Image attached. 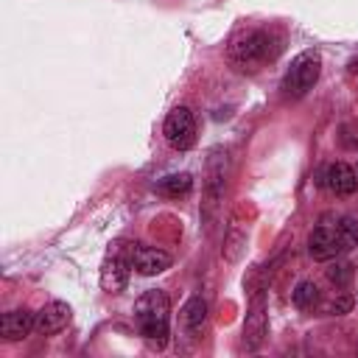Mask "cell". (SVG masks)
<instances>
[{
  "mask_svg": "<svg viewBox=\"0 0 358 358\" xmlns=\"http://www.w3.org/2000/svg\"><path fill=\"white\" fill-rule=\"evenodd\" d=\"M168 322H171V302L165 291H145L134 302V324L137 333L157 350L165 347L168 341Z\"/></svg>",
  "mask_w": 358,
  "mask_h": 358,
  "instance_id": "obj_1",
  "label": "cell"
},
{
  "mask_svg": "<svg viewBox=\"0 0 358 358\" xmlns=\"http://www.w3.org/2000/svg\"><path fill=\"white\" fill-rule=\"evenodd\" d=\"M280 45L274 42V36L263 28H246L241 34L232 36L229 42V62L238 70H257L260 64L271 62L277 56Z\"/></svg>",
  "mask_w": 358,
  "mask_h": 358,
  "instance_id": "obj_2",
  "label": "cell"
},
{
  "mask_svg": "<svg viewBox=\"0 0 358 358\" xmlns=\"http://www.w3.org/2000/svg\"><path fill=\"white\" fill-rule=\"evenodd\" d=\"M224 185H227V154L221 148H215L207 159V179H204V201H201V215L207 221V227L213 224L218 204L224 199Z\"/></svg>",
  "mask_w": 358,
  "mask_h": 358,
  "instance_id": "obj_3",
  "label": "cell"
},
{
  "mask_svg": "<svg viewBox=\"0 0 358 358\" xmlns=\"http://www.w3.org/2000/svg\"><path fill=\"white\" fill-rule=\"evenodd\" d=\"M319 73H322V56H319V50H302L291 62L282 87H285L288 95H305L319 81Z\"/></svg>",
  "mask_w": 358,
  "mask_h": 358,
  "instance_id": "obj_4",
  "label": "cell"
},
{
  "mask_svg": "<svg viewBox=\"0 0 358 358\" xmlns=\"http://www.w3.org/2000/svg\"><path fill=\"white\" fill-rule=\"evenodd\" d=\"M162 134H165V140H168L171 148L187 151V148L196 143V120H193V112H190L187 106L171 109L168 117H165Z\"/></svg>",
  "mask_w": 358,
  "mask_h": 358,
  "instance_id": "obj_5",
  "label": "cell"
},
{
  "mask_svg": "<svg viewBox=\"0 0 358 358\" xmlns=\"http://www.w3.org/2000/svg\"><path fill=\"white\" fill-rule=\"evenodd\" d=\"M308 252L313 260H333L341 252H347L344 241L338 235V227H316L308 238Z\"/></svg>",
  "mask_w": 358,
  "mask_h": 358,
  "instance_id": "obj_6",
  "label": "cell"
},
{
  "mask_svg": "<svg viewBox=\"0 0 358 358\" xmlns=\"http://www.w3.org/2000/svg\"><path fill=\"white\" fill-rule=\"evenodd\" d=\"M129 263L134 266L137 274L151 277V274H159V271H165V268L171 266V255H168L165 249L137 243V246L131 249V255H129Z\"/></svg>",
  "mask_w": 358,
  "mask_h": 358,
  "instance_id": "obj_7",
  "label": "cell"
},
{
  "mask_svg": "<svg viewBox=\"0 0 358 358\" xmlns=\"http://www.w3.org/2000/svg\"><path fill=\"white\" fill-rule=\"evenodd\" d=\"M266 338V302L263 294H257L249 305L246 322H243V347L246 350H257Z\"/></svg>",
  "mask_w": 358,
  "mask_h": 358,
  "instance_id": "obj_8",
  "label": "cell"
},
{
  "mask_svg": "<svg viewBox=\"0 0 358 358\" xmlns=\"http://www.w3.org/2000/svg\"><path fill=\"white\" fill-rule=\"evenodd\" d=\"M129 266L117 252H109L101 263V288L109 291V294H117L126 288V280H129Z\"/></svg>",
  "mask_w": 358,
  "mask_h": 358,
  "instance_id": "obj_9",
  "label": "cell"
},
{
  "mask_svg": "<svg viewBox=\"0 0 358 358\" xmlns=\"http://www.w3.org/2000/svg\"><path fill=\"white\" fill-rule=\"evenodd\" d=\"M34 327H36V316H34L31 310H25V308L8 310V313H3V319H0V336H3L6 341H20V338H25Z\"/></svg>",
  "mask_w": 358,
  "mask_h": 358,
  "instance_id": "obj_10",
  "label": "cell"
},
{
  "mask_svg": "<svg viewBox=\"0 0 358 358\" xmlns=\"http://www.w3.org/2000/svg\"><path fill=\"white\" fill-rule=\"evenodd\" d=\"M70 322V305L67 302H48L39 313H36V330L42 336H53L59 330H64Z\"/></svg>",
  "mask_w": 358,
  "mask_h": 358,
  "instance_id": "obj_11",
  "label": "cell"
},
{
  "mask_svg": "<svg viewBox=\"0 0 358 358\" xmlns=\"http://www.w3.org/2000/svg\"><path fill=\"white\" fill-rule=\"evenodd\" d=\"M204 322H207V302L201 296H190L185 302V308L179 310V327H182V333L187 338H199Z\"/></svg>",
  "mask_w": 358,
  "mask_h": 358,
  "instance_id": "obj_12",
  "label": "cell"
},
{
  "mask_svg": "<svg viewBox=\"0 0 358 358\" xmlns=\"http://www.w3.org/2000/svg\"><path fill=\"white\" fill-rule=\"evenodd\" d=\"M324 182H327L330 193H336V196H352L355 187H358V173L347 162H333L327 168V179Z\"/></svg>",
  "mask_w": 358,
  "mask_h": 358,
  "instance_id": "obj_13",
  "label": "cell"
},
{
  "mask_svg": "<svg viewBox=\"0 0 358 358\" xmlns=\"http://www.w3.org/2000/svg\"><path fill=\"white\" fill-rule=\"evenodd\" d=\"M190 187H193V176L190 173H171V176H162L157 182V193L168 196V199H179V196L190 193Z\"/></svg>",
  "mask_w": 358,
  "mask_h": 358,
  "instance_id": "obj_14",
  "label": "cell"
},
{
  "mask_svg": "<svg viewBox=\"0 0 358 358\" xmlns=\"http://www.w3.org/2000/svg\"><path fill=\"white\" fill-rule=\"evenodd\" d=\"M294 305L299 308V310H313L316 305H319V288H316V282H310V280H302L296 288H294Z\"/></svg>",
  "mask_w": 358,
  "mask_h": 358,
  "instance_id": "obj_15",
  "label": "cell"
},
{
  "mask_svg": "<svg viewBox=\"0 0 358 358\" xmlns=\"http://www.w3.org/2000/svg\"><path fill=\"white\" fill-rule=\"evenodd\" d=\"M338 235H341L347 252L355 249V246H358V221H355L352 215H344L341 224H338Z\"/></svg>",
  "mask_w": 358,
  "mask_h": 358,
  "instance_id": "obj_16",
  "label": "cell"
},
{
  "mask_svg": "<svg viewBox=\"0 0 358 358\" xmlns=\"http://www.w3.org/2000/svg\"><path fill=\"white\" fill-rule=\"evenodd\" d=\"M324 274H327V280H330L336 288H344V285L352 280V266H350V263H330Z\"/></svg>",
  "mask_w": 358,
  "mask_h": 358,
  "instance_id": "obj_17",
  "label": "cell"
},
{
  "mask_svg": "<svg viewBox=\"0 0 358 358\" xmlns=\"http://www.w3.org/2000/svg\"><path fill=\"white\" fill-rule=\"evenodd\" d=\"M350 308H352V296H350V294H338V296H333L330 302L322 305V310H324L327 316H341V313H347Z\"/></svg>",
  "mask_w": 358,
  "mask_h": 358,
  "instance_id": "obj_18",
  "label": "cell"
},
{
  "mask_svg": "<svg viewBox=\"0 0 358 358\" xmlns=\"http://www.w3.org/2000/svg\"><path fill=\"white\" fill-rule=\"evenodd\" d=\"M243 241H246L243 235H238V232H229V238H227V246H224V255H227L229 260H235V257H238V249H241L238 243H243Z\"/></svg>",
  "mask_w": 358,
  "mask_h": 358,
  "instance_id": "obj_19",
  "label": "cell"
},
{
  "mask_svg": "<svg viewBox=\"0 0 358 358\" xmlns=\"http://www.w3.org/2000/svg\"><path fill=\"white\" fill-rule=\"evenodd\" d=\"M350 70H352V73H358V56L352 59V64H350Z\"/></svg>",
  "mask_w": 358,
  "mask_h": 358,
  "instance_id": "obj_20",
  "label": "cell"
}]
</instances>
